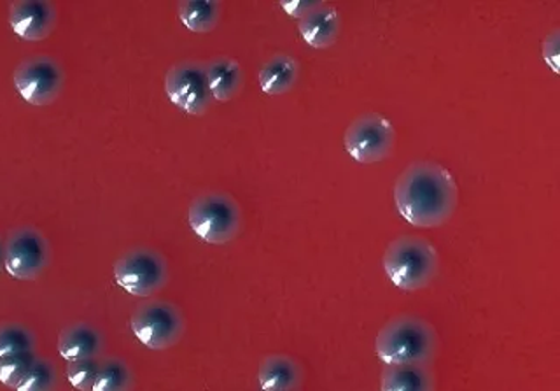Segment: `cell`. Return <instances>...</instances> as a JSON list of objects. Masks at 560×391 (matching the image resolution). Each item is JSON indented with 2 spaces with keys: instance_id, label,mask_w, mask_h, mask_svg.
Listing matches in <instances>:
<instances>
[{
  "instance_id": "1",
  "label": "cell",
  "mask_w": 560,
  "mask_h": 391,
  "mask_svg": "<svg viewBox=\"0 0 560 391\" xmlns=\"http://www.w3.org/2000/svg\"><path fill=\"white\" fill-rule=\"evenodd\" d=\"M393 197L402 220L417 229H434L454 216L459 186L440 163L413 162L394 183Z\"/></svg>"
},
{
  "instance_id": "2",
  "label": "cell",
  "mask_w": 560,
  "mask_h": 391,
  "mask_svg": "<svg viewBox=\"0 0 560 391\" xmlns=\"http://www.w3.org/2000/svg\"><path fill=\"white\" fill-rule=\"evenodd\" d=\"M440 338L429 321L399 314L387 321L375 338V353L385 365H429L436 358Z\"/></svg>"
},
{
  "instance_id": "3",
  "label": "cell",
  "mask_w": 560,
  "mask_h": 391,
  "mask_svg": "<svg viewBox=\"0 0 560 391\" xmlns=\"http://www.w3.org/2000/svg\"><path fill=\"white\" fill-rule=\"evenodd\" d=\"M385 274L396 288L419 291L428 288L440 268L436 248L424 238L401 235L394 239L382 258Z\"/></svg>"
},
{
  "instance_id": "4",
  "label": "cell",
  "mask_w": 560,
  "mask_h": 391,
  "mask_svg": "<svg viewBox=\"0 0 560 391\" xmlns=\"http://www.w3.org/2000/svg\"><path fill=\"white\" fill-rule=\"evenodd\" d=\"M188 221L197 238L221 246L241 233V204L224 192L201 194L189 206Z\"/></svg>"
},
{
  "instance_id": "5",
  "label": "cell",
  "mask_w": 560,
  "mask_h": 391,
  "mask_svg": "<svg viewBox=\"0 0 560 391\" xmlns=\"http://www.w3.org/2000/svg\"><path fill=\"white\" fill-rule=\"evenodd\" d=\"M114 281L133 297H151L168 281V262L160 251L133 248L116 260Z\"/></svg>"
},
{
  "instance_id": "6",
  "label": "cell",
  "mask_w": 560,
  "mask_h": 391,
  "mask_svg": "<svg viewBox=\"0 0 560 391\" xmlns=\"http://www.w3.org/2000/svg\"><path fill=\"white\" fill-rule=\"evenodd\" d=\"M131 332L153 352H165L183 338L186 330L183 312L166 300L140 303L130 320Z\"/></svg>"
},
{
  "instance_id": "7",
  "label": "cell",
  "mask_w": 560,
  "mask_h": 391,
  "mask_svg": "<svg viewBox=\"0 0 560 391\" xmlns=\"http://www.w3.org/2000/svg\"><path fill=\"white\" fill-rule=\"evenodd\" d=\"M347 153L363 165L384 162L393 154L396 130L389 119L376 113L358 116L343 134Z\"/></svg>"
},
{
  "instance_id": "8",
  "label": "cell",
  "mask_w": 560,
  "mask_h": 391,
  "mask_svg": "<svg viewBox=\"0 0 560 391\" xmlns=\"http://www.w3.org/2000/svg\"><path fill=\"white\" fill-rule=\"evenodd\" d=\"M13 81L23 101L43 107L60 97L66 87V72L55 58L39 55L18 64Z\"/></svg>"
},
{
  "instance_id": "9",
  "label": "cell",
  "mask_w": 560,
  "mask_h": 391,
  "mask_svg": "<svg viewBox=\"0 0 560 391\" xmlns=\"http://www.w3.org/2000/svg\"><path fill=\"white\" fill-rule=\"evenodd\" d=\"M4 268L20 281H34L48 268L51 248L44 233L32 227H18L4 244Z\"/></svg>"
},
{
  "instance_id": "10",
  "label": "cell",
  "mask_w": 560,
  "mask_h": 391,
  "mask_svg": "<svg viewBox=\"0 0 560 391\" xmlns=\"http://www.w3.org/2000/svg\"><path fill=\"white\" fill-rule=\"evenodd\" d=\"M165 93L168 101L184 113L206 115L214 102L207 83L206 64L184 60L172 66L165 76Z\"/></svg>"
},
{
  "instance_id": "11",
  "label": "cell",
  "mask_w": 560,
  "mask_h": 391,
  "mask_svg": "<svg viewBox=\"0 0 560 391\" xmlns=\"http://www.w3.org/2000/svg\"><path fill=\"white\" fill-rule=\"evenodd\" d=\"M58 11L46 0H16L9 5V25L18 37L39 43L57 27Z\"/></svg>"
},
{
  "instance_id": "12",
  "label": "cell",
  "mask_w": 560,
  "mask_h": 391,
  "mask_svg": "<svg viewBox=\"0 0 560 391\" xmlns=\"http://www.w3.org/2000/svg\"><path fill=\"white\" fill-rule=\"evenodd\" d=\"M305 379L302 364L288 355H268L258 369L262 391H296Z\"/></svg>"
},
{
  "instance_id": "13",
  "label": "cell",
  "mask_w": 560,
  "mask_h": 391,
  "mask_svg": "<svg viewBox=\"0 0 560 391\" xmlns=\"http://www.w3.org/2000/svg\"><path fill=\"white\" fill-rule=\"evenodd\" d=\"M104 335L101 330L88 323H72L58 335V353L67 361L101 358Z\"/></svg>"
},
{
  "instance_id": "14",
  "label": "cell",
  "mask_w": 560,
  "mask_h": 391,
  "mask_svg": "<svg viewBox=\"0 0 560 391\" xmlns=\"http://www.w3.org/2000/svg\"><path fill=\"white\" fill-rule=\"evenodd\" d=\"M340 14L326 2L298 22V31L303 41L315 49H326L335 45L340 36Z\"/></svg>"
},
{
  "instance_id": "15",
  "label": "cell",
  "mask_w": 560,
  "mask_h": 391,
  "mask_svg": "<svg viewBox=\"0 0 560 391\" xmlns=\"http://www.w3.org/2000/svg\"><path fill=\"white\" fill-rule=\"evenodd\" d=\"M206 64L207 83L212 99L219 102L233 101L244 89V69L233 58H212Z\"/></svg>"
},
{
  "instance_id": "16",
  "label": "cell",
  "mask_w": 560,
  "mask_h": 391,
  "mask_svg": "<svg viewBox=\"0 0 560 391\" xmlns=\"http://www.w3.org/2000/svg\"><path fill=\"white\" fill-rule=\"evenodd\" d=\"M381 391H436V378L429 365H385Z\"/></svg>"
},
{
  "instance_id": "17",
  "label": "cell",
  "mask_w": 560,
  "mask_h": 391,
  "mask_svg": "<svg viewBox=\"0 0 560 391\" xmlns=\"http://www.w3.org/2000/svg\"><path fill=\"white\" fill-rule=\"evenodd\" d=\"M300 78V64L285 54H277L262 64L259 71V87L271 97L284 95L294 89Z\"/></svg>"
},
{
  "instance_id": "18",
  "label": "cell",
  "mask_w": 560,
  "mask_h": 391,
  "mask_svg": "<svg viewBox=\"0 0 560 391\" xmlns=\"http://www.w3.org/2000/svg\"><path fill=\"white\" fill-rule=\"evenodd\" d=\"M180 23L188 31L207 34L214 31L221 20V2L215 0H184L179 2Z\"/></svg>"
},
{
  "instance_id": "19",
  "label": "cell",
  "mask_w": 560,
  "mask_h": 391,
  "mask_svg": "<svg viewBox=\"0 0 560 391\" xmlns=\"http://www.w3.org/2000/svg\"><path fill=\"white\" fill-rule=\"evenodd\" d=\"M133 372L130 365L118 356L101 358L93 391H133Z\"/></svg>"
},
{
  "instance_id": "20",
  "label": "cell",
  "mask_w": 560,
  "mask_h": 391,
  "mask_svg": "<svg viewBox=\"0 0 560 391\" xmlns=\"http://www.w3.org/2000/svg\"><path fill=\"white\" fill-rule=\"evenodd\" d=\"M37 338L31 329L20 323H0V358L18 353L35 352Z\"/></svg>"
},
{
  "instance_id": "21",
  "label": "cell",
  "mask_w": 560,
  "mask_h": 391,
  "mask_svg": "<svg viewBox=\"0 0 560 391\" xmlns=\"http://www.w3.org/2000/svg\"><path fill=\"white\" fill-rule=\"evenodd\" d=\"M58 372L57 367L48 358L37 356L32 369L28 370L22 382L18 384L16 391H57Z\"/></svg>"
},
{
  "instance_id": "22",
  "label": "cell",
  "mask_w": 560,
  "mask_h": 391,
  "mask_svg": "<svg viewBox=\"0 0 560 391\" xmlns=\"http://www.w3.org/2000/svg\"><path fill=\"white\" fill-rule=\"evenodd\" d=\"M35 358H37V353L35 352L2 356L0 358V382L8 388L16 390L18 384L22 382V379L32 369Z\"/></svg>"
},
{
  "instance_id": "23",
  "label": "cell",
  "mask_w": 560,
  "mask_h": 391,
  "mask_svg": "<svg viewBox=\"0 0 560 391\" xmlns=\"http://www.w3.org/2000/svg\"><path fill=\"white\" fill-rule=\"evenodd\" d=\"M101 367V358H86V360L69 361L67 365V379L79 391H93L96 373Z\"/></svg>"
},
{
  "instance_id": "24",
  "label": "cell",
  "mask_w": 560,
  "mask_h": 391,
  "mask_svg": "<svg viewBox=\"0 0 560 391\" xmlns=\"http://www.w3.org/2000/svg\"><path fill=\"white\" fill-rule=\"evenodd\" d=\"M324 2L320 0H282L280 8L291 16V19L303 20L306 14H311L312 11L320 8Z\"/></svg>"
},
{
  "instance_id": "25",
  "label": "cell",
  "mask_w": 560,
  "mask_h": 391,
  "mask_svg": "<svg viewBox=\"0 0 560 391\" xmlns=\"http://www.w3.org/2000/svg\"><path fill=\"white\" fill-rule=\"evenodd\" d=\"M559 45L560 31L553 28L542 41V58L551 67V71L557 72V74H559Z\"/></svg>"
},
{
  "instance_id": "26",
  "label": "cell",
  "mask_w": 560,
  "mask_h": 391,
  "mask_svg": "<svg viewBox=\"0 0 560 391\" xmlns=\"http://www.w3.org/2000/svg\"><path fill=\"white\" fill-rule=\"evenodd\" d=\"M5 255H4V242L0 239V273L4 271Z\"/></svg>"
}]
</instances>
